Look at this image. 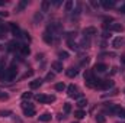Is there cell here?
Returning a JSON list of instances; mask_svg holds the SVG:
<instances>
[{
	"label": "cell",
	"instance_id": "obj_1",
	"mask_svg": "<svg viewBox=\"0 0 125 123\" xmlns=\"http://www.w3.org/2000/svg\"><path fill=\"white\" fill-rule=\"evenodd\" d=\"M84 81H86V86H87V87L96 88L99 80H96V77L93 75V72H92L90 70H86V71H84Z\"/></svg>",
	"mask_w": 125,
	"mask_h": 123
},
{
	"label": "cell",
	"instance_id": "obj_2",
	"mask_svg": "<svg viewBox=\"0 0 125 123\" xmlns=\"http://www.w3.org/2000/svg\"><path fill=\"white\" fill-rule=\"evenodd\" d=\"M16 74H18V67L13 64V65H10V67L4 71V77H3V80H4V81H12V80L16 77Z\"/></svg>",
	"mask_w": 125,
	"mask_h": 123
},
{
	"label": "cell",
	"instance_id": "obj_3",
	"mask_svg": "<svg viewBox=\"0 0 125 123\" xmlns=\"http://www.w3.org/2000/svg\"><path fill=\"white\" fill-rule=\"evenodd\" d=\"M22 109H23L25 116H28V117L35 116V109H33V106H32L29 101H28V103H26V101H23V103H22Z\"/></svg>",
	"mask_w": 125,
	"mask_h": 123
},
{
	"label": "cell",
	"instance_id": "obj_4",
	"mask_svg": "<svg viewBox=\"0 0 125 123\" xmlns=\"http://www.w3.org/2000/svg\"><path fill=\"white\" fill-rule=\"evenodd\" d=\"M61 29H62V26H61V23H58V22H52V23H50L47 26V32H50L52 36H55V33L60 32Z\"/></svg>",
	"mask_w": 125,
	"mask_h": 123
},
{
	"label": "cell",
	"instance_id": "obj_5",
	"mask_svg": "<svg viewBox=\"0 0 125 123\" xmlns=\"http://www.w3.org/2000/svg\"><path fill=\"white\" fill-rule=\"evenodd\" d=\"M111 87H114V81H111V80H99L96 88H99V90H109Z\"/></svg>",
	"mask_w": 125,
	"mask_h": 123
},
{
	"label": "cell",
	"instance_id": "obj_6",
	"mask_svg": "<svg viewBox=\"0 0 125 123\" xmlns=\"http://www.w3.org/2000/svg\"><path fill=\"white\" fill-rule=\"evenodd\" d=\"M9 29L12 31V35H13L15 38H19V36H22V35H23L22 31H21V28H19L16 23H13V22H12V23H9Z\"/></svg>",
	"mask_w": 125,
	"mask_h": 123
},
{
	"label": "cell",
	"instance_id": "obj_7",
	"mask_svg": "<svg viewBox=\"0 0 125 123\" xmlns=\"http://www.w3.org/2000/svg\"><path fill=\"white\" fill-rule=\"evenodd\" d=\"M97 33V29L94 28V26H87V28H84L83 29V35H84V38H92V36H94Z\"/></svg>",
	"mask_w": 125,
	"mask_h": 123
},
{
	"label": "cell",
	"instance_id": "obj_8",
	"mask_svg": "<svg viewBox=\"0 0 125 123\" xmlns=\"http://www.w3.org/2000/svg\"><path fill=\"white\" fill-rule=\"evenodd\" d=\"M106 70H108V65L103 64V62H99V64H96V65L93 67V71L94 72H99V74L106 72Z\"/></svg>",
	"mask_w": 125,
	"mask_h": 123
},
{
	"label": "cell",
	"instance_id": "obj_9",
	"mask_svg": "<svg viewBox=\"0 0 125 123\" xmlns=\"http://www.w3.org/2000/svg\"><path fill=\"white\" fill-rule=\"evenodd\" d=\"M67 94H68L70 97H80V94L77 93V87H76L74 84H70V86H68V88H67Z\"/></svg>",
	"mask_w": 125,
	"mask_h": 123
},
{
	"label": "cell",
	"instance_id": "obj_10",
	"mask_svg": "<svg viewBox=\"0 0 125 123\" xmlns=\"http://www.w3.org/2000/svg\"><path fill=\"white\" fill-rule=\"evenodd\" d=\"M42 38H44V41H45L47 44H50V45H51V44H52V42L55 41V39H54V36H52V35H51L50 32H47V31L44 32V35H42Z\"/></svg>",
	"mask_w": 125,
	"mask_h": 123
},
{
	"label": "cell",
	"instance_id": "obj_11",
	"mask_svg": "<svg viewBox=\"0 0 125 123\" xmlns=\"http://www.w3.org/2000/svg\"><path fill=\"white\" fill-rule=\"evenodd\" d=\"M51 67H52V70L55 71V72H61L62 70V62H60V61H54L52 64H51Z\"/></svg>",
	"mask_w": 125,
	"mask_h": 123
},
{
	"label": "cell",
	"instance_id": "obj_12",
	"mask_svg": "<svg viewBox=\"0 0 125 123\" xmlns=\"http://www.w3.org/2000/svg\"><path fill=\"white\" fill-rule=\"evenodd\" d=\"M65 74H67V77L73 78V77H76V75L79 74V71H77V68H73V67H70V68H67V70H65Z\"/></svg>",
	"mask_w": 125,
	"mask_h": 123
},
{
	"label": "cell",
	"instance_id": "obj_13",
	"mask_svg": "<svg viewBox=\"0 0 125 123\" xmlns=\"http://www.w3.org/2000/svg\"><path fill=\"white\" fill-rule=\"evenodd\" d=\"M115 0H102V6L105 7V9H111V7H114L115 6Z\"/></svg>",
	"mask_w": 125,
	"mask_h": 123
},
{
	"label": "cell",
	"instance_id": "obj_14",
	"mask_svg": "<svg viewBox=\"0 0 125 123\" xmlns=\"http://www.w3.org/2000/svg\"><path fill=\"white\" fill-rule=\"evenodd\" d=\"M7 29H9V28H7L4 23H0V38H1V39L6 38V35H7Z\"/></svg>",
	"mask_w": 125,
	"mask_h": 123
},
{
	"label": "cell",
	"instance_id": "obj_15",
	"mask_svg": "<svg viewBox=\"0 0 125 123\" xmlns=\"http://www.w3.org/2000/svg\"><path fill=\"white\" fill-rule=\"evenodd\" d=\"M122 42H124V39H122L121 36H118V38H115V39H114V42H112V46L118 49V48H121V45H122Z\"/></svg>",
	"mask_w": 125,
	"mask_h": 123
},
{
	"label": "cell",
	"instance_id": "obj_16",
	"mask_svg": "<svg viewBox=\"0 0 125 123\" xmlns=\"http://www.w3.org/2000/svg\"><path fill=\"white\" fill-rule=\"evenodd\" d=\"M41 84H42V80H41V78H36V80L31 81L29 87H31V88H38V87H41Z\"/></svg>",
	"mask_w": 125,
	"mask_h": 123
},
{
	"label": "cell",
	"instance_id": "obj_17",
	"mask_svg": "<svg viewBox=\"0 0 125 123\" xmlns=\"http://www.w3.org/2000/svg\"><path fill=\"white\" fill-rule=\"evenodd\" d=\"M35 100H36L38 103H42V104H44V103H47V96H45V94H36V96H35Z\"/></svg>",
	"mask_w": 125,
	"mask_h": 123
},
{
	"label": "cell",
	"instance_id": "obj_18",
	"mask_svg": "<svg viewBox=\"0 0 125 123\" xmlns=\"http://www.w3.org/2000/svg\"><path fill=\"white\" fill-rule=\"evenodd\" d=\"M50 120H51V114H50V113H44V114L39 116V122L47 123V122H50Z\"/></svg>",
	"mask_w": 125,
	"mask_h": 123
},
{
	"label": "cell",
	"instance_id": "obj_19",
	"mask_svg": "<svg viewBox=\"0 0 125 123\" xmlns=\"http://www.w3.org/2000/svg\"><path fill=\"white\" fill-rule=\"evenodd\" d=\"M26 6H28V0H22V1H19V4L16 6V10L21 12V10H23Z\"/></svg>",
	"mask_w": 125,
	"mask_h": 123
},
{
	"label": "cell",
	"instance_id": "obj_20",
	"mask_svg": "<svg viewBox=\"0 0 125 123\" xmlns=\"http://www.w3.org/2000/svg\"><path fill=\"white\" fill-rule=\"evenodd\" d=\"M21 52H22V55H29V54H31V48H29L28 45H23V44H22Z\"/></svg>",
	"mask_w": 125,
	"mask_h": 123
},
{
	"label": "cell",
	"instance_id": "obj_21",
	"mask_svg": "<svg viewBox=\"0 0 125 123\" xmlns=\"http://www.w3.org/2000/svg\"><path fill=\"white\" fill-rule=\"evenodd\" d=\"M111 29H112V31H116V32H122L124 31V26H122L121 23H114V25L111 26Z\"/></svg>",
	"mask_w": 125,
	"mask_h": 123
},
{
	"label": "cell",
	"instance_id": "obj_22",
	"mask_svg": "<svg viewBox=\"0 0 125 123\" xmlns=\"http://www.w3.org/2000/svg\"><path fill=\"white\" fill-rule=\"evenodd\" d=\"M50 6H51V1H48V0H44V1H42V4H41V9H42V12H47V10L50 9Z\"/></svg>",
	"mask_w": 125,
	"mask_h": 123
},
{
	"label": "cell",
	"instance_id": "obj_23",
	"mask_svg": "<svg viewBox=\"0 0 125 123\" xmlns=\"http://www.w3.org/2000/svg\"><path fill=\"white\" fill-rule=\"evenodd\" d=\"M86 106H87V100H86V98H80V100L77 101V107H79L80 110H82L83 107H86Z\"/></svg>",
	"mask_w": 125,
	"mask_h": 123
},
{
	"label": "cell",
	"instance_id": "obj_24",
	"mask_svg": "<svg viewBox=\"0 0 125 123\" xmlns=\"http://www.w3.org/2000/svg\"><path fill=\"white\" fill-rule=\"evenodd\" d=\"M67 44H68L70 49H73V51H79V45H77V44H76L74 41H68Z\"/></svg>",
	"mask_w": 125,
	"mask_h": 123
},
{
	"label": "cell",
	"instance_id": "obj_25",
	"mask_svg": "<svg viewBox=\"0 0 125 123\" xmlns=\"http://www.w3.org/2000/svg\"><path fill=\"white\" fill-rule=\"evenodd\" d=\"M74 116H76L77 119H83V117L86 116V113H84L83 110H76V112H74Z\"/></svg>",
	"mask_w": 125,
	"mask_h": 123
},
{
	"label": "cell",
	"instance_id": "obj_26",
	"mask_svg": "<svg viewBox=\"0 0 125 123\" xmlns=\"http://www.w3.org/2000/svg\"><path fill=\"white\" fill-rule=\"evenodd\" d=\"M94 120H96L97 123H105L106 122V117H105L103 114H97V116L94 117Z\"/></svg>",
	"mask_w": 125,
	"mask_h": 123
},
{
	"label": "cell",
	"instance_id": "obj_27",
	"mask_svg": "<svg viewBox=\"0 0 125 123\" xmlns=\"http://www.w3.org/2000/svg\"><path fill=\"white\" fill-rule=\"evenodd\" d=\"M33 20H35V23L41 22V20H42V13H41V12H36L35 16H33Z\"/></svg>",
	"mask_w": 125,
	"mask_h": 123
},
{
	"label": "cell",
	"instance_id": "obj_28",
	"mask_svg": "<svg viewBox=\"0 0 125 123\" xmlns=\"http://www.w3.org/2000/svg\"><path fill=\"white\" fill-rule=\"evenodd\" d=\"M9 116H12L10 110H0V117H9Z\"/></svg>",
	"mask_w": 125,
	"mask_h": 123
},
{
	"label": "cell",
	"instance_id": "obj_29",
	"mask_svg": "<svg viewBox=\"0 0 125 123\" xmlns=\"http://www.w3.org/2000/svg\"><path fill=\"white\" fill-rule=\"evenodd\" d=\"M71 10H73V1L68 0V1H65V12H71Z\"/></svg>",
	"mask_w": 125,
	"mask_h": 123
},
{
	"label": "cell",
	"instance_id": "obj_30",
	"mask_svg": "<svg viewBox=\"0 0 125 123\" xmlns=\"http://www.w3.org/2000/svg\"><path fill=\"white\" fill-rule=\"evenodd\" d=\"M64 88H65V84H64V83H57V84H55V90H57V91H62Z\"/></svg>",
	"mask_w": 125,
	"mask_h": 123
},
{
	"label": "cell",
	"instance_id": "obj_31",
	"mask_svg": "<svg viewBox=\"0 0 125 123\" xmlns=\"http://www.w3.org/2000/svg\"><path fill=\"white\" fill-rule=\"evenodd\" d=\"M82 46H83V48H89V46H90V41H89L87 38H84V39L82 41Z\"/></svg>",
	"mask_w": 125,
	"mask_h": 123
},
{
	"label": "cell",
	"instance_id": "obj_32",
	"mask_svg": "<svg viewBox=\"0 0 125 123\" xmlns=\"http://www.w3.org/2000/svg\"><path fill=\"white\" fill-rule=\"evenodd\" d=\"M58 57H60L61 60H67V58H68V52H65V51H60V52H58Z\"/></svg>",
	"mask_w": 125,
	"mask_h": 123
},
{
	"label": "cell",
	"instance_id": "obj_33",
	"mask_svg": "<svg viewBox=\"0 0 125 123\" xmlns=\"http://www.w3.org/2000/svg\"><path fill=\"white\" fill-rule=\"evenodd\" d=\"M54 78H55V74H54V72H48L47 77H45L47 81H51V80H54Z\"/></svg>",
	"mask_w": 125,
	"mask_h": 123
},
{
	"label": "cell",
	"instance_id": "obj_34",
	"mask_svg": "<svg viewBox=\"0 0 125 123\" xmlns=\"http://www.w3.org/2000/svg\"><path fill=\"white\" fill-rule=\"evenodd\" d=\"M70 112H71V104L65 103L64 104V113H70Z\"/></svg>",
	"mask_w": 125,
	"mask_h": 123
},
{
	"label": "cell",
	"instance_id": "obj_35",
	"mask_svg": "<svg viewBox=\"0 0 125 123\" xmlns=\"http://www.w3.org/2000/svg\"><path fill=\"white\" fill-rule=\"evenodd\" d=\"M31 97H32V93H23V94H22V98H23V100H29Z\"/></svg>",
	"mask_w": 125,
	"mask_h": 123
},
{
	"label": "cell",
	"instance_id": "obj_36",
	"mask_svg": "<svg viewBox=\"0 0 125 123\" xmlns=\"http://www.w3.org/2000/svg\"><path fill=\"white\" fill-rule=\"evenodd\" d=\"M55 101V96H47V103H54Z\"/></svg>",
	"mask_w": 125,
	"mask_h": 123
},
{
	"label": "cell",
	"instance_id": "obj_37",
	"mask_svg": "<svg viewBox=\"0 0 125 123\" xmlns=\"http://www.w3.org/2000/svg\"><path fill=\"white\" fill-rule=\"evenodd\" d=\"M116 114H118L119 117H124V119H125V109H122V107H121V109H119V112H118Z\"/></svg>",
	"mask_w": 125,
	"mask_h": 123
},
{
	"label": "cell",
	"instance_id": "obj_38",
	"mask_svg": "<svg viewBox=\"0 0 125 123\" xmlns=\"http://www.w3.org/2000/svg\"><path fill=\"white\" fill-rule=\"evenodd\" d=\"M9 98V94L6 93H0V100H7Z\"/></svg>",
	"mask_w": 125,
	"mask_h": 123
},
{
	"label": "cell",
	"instance_id": "obj_39",
	"mask_svg": "<svg viewBox=\"0 0 125 123\" xmlns=\"http://www.w3.org/2000/svg\"><path fill=\"white\" fill-rule=\"evenodd\" d=\"M7 16H9L7 12H0V18H7Z\"/></svg>",
	"mask_w": 125,
	"mask_h": 123
},
{
	"label": "cell",
	"instance_id": "obj_40",
	"mask_svg": "<svg viewBox=\"0 0 125 123\" xmlns=\"http://www.w3.org/2000/svg\"><path fill=\"white\" fill-rule=\"evenodd\" d=\"M90 3H92V6H94V7H99V4H100L99 1H94V0H92Z\"/></svg>",
	"mask_w": 125,
	"mask_h": 123
},
{
	"label": "cell",
	"instance_id": "obj_41",
	"mask_svg": "<svg viewBox=\"0 0 125 123\" xmlns=\"http://www.w3.org/2000/svg\"><path fill=\"white\" fill-rule=\"evenodd\" d=\"M119 12H121L122 15H125V4H124V6H121V7H119Z\"/></svg>",
	"mask_w": 125,
	"mask_h": 123
},
{
	"label": "cell",
	"instance_id": "obj_42",
	"mask_svg": "<svg viewBox=\"0 0 125 123\" xmlns=\"http://www.w3.org/2000/svg\"><path fill=\"white\" fill-rule=\"evenodd\" d=\"M6 4V0H0V6H4Z\"/></svg>",
	"mask_w": 125,
	"mask_h": 123
},
{
	"label": "cell",
	"instance_id": "obj_43",
	"mask_svg": "<svg viewBox=\"0 0 125 123\" xmlns=\"http://www.w3.org/2000/svg\"><path fill=\"white\" fill-rule=\"evenodd\" d=\"M118 123H125V122H118Z\"/></svg>",
	"mask_w": 125,
	"mask_h": 123
},
{
	"label": "cell",
	"instance_id": "obj_44",
	"mask_svg": "<svg viewBox=\"0 0 125 123\" xmlns=\"http://www.w3.org/2000/svg\"><path fill=\"white\" fill-rule=\"evenodd\" d=\"M73 123H77V122H73Z\"/></svg>",
	"mask_w": 125,
	"mask_h": 123
}]
</instances>
